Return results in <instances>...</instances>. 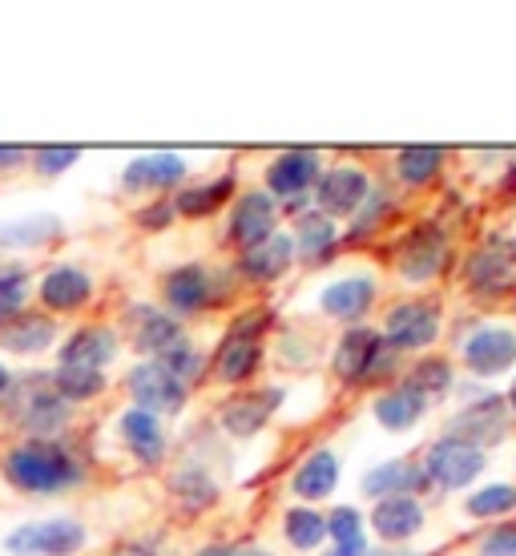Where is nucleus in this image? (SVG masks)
<instances>
[{
  "label": "nucleus",
  "instance_id": "obj_28",
  "mask_svg": "<svg viewBox=\"0 0 516 556\" xmlns=\"http://www.w3.org/2000/svg\"><path fill=\"white\" fill-rule=\"evenodd\" d=\"M61 339V323L45 311H33L28 306L21 319H13L9 327H0V351L4 355H21V359H33V355H45Z\"/></svg>",
  "mask_w": 516,
  "mask_h": 556
},
{
  "label": "nucleus",
  "instance_id": "obj_41",
  "mask_svg": "<svg viewBox=\"0 0 516 556\" xmlns=\"http://www.w3.org/2000/svg\"><path fill=\"white\" fill-rule=\"evenodd\" d=\"M81 146H37V150H28V169L37 178H61L81 162Z\"/></svg>",
  "mask_w": 516,
  "mask_h": 556
},
{
  "label": "nucleus",
  "instance_id": "obj_29",
  "mask_svg": "<svg viewBox=\"0 0 516 556\" xmlns=\"http://www.w3.org/2000/svg\"><path fill=\"white\" fill-rule=\"evenodd\" d=\"M372 532H376L383 544H404L412 541V536H419L424 532V504H419V496H391V501H376V508H372Z\"/></svg>",
  "mask_w": 516,
  "mask_h": 556
},
{
  "label": "nucleus",
  "instance_id": "obj_39",
  "mask_svg": "<svg viewBox=\"0 0 516 556\" xmlns=\"http://www.w3.org/2000/svg\"><path fill=\"white\" fill-rule=\"evenodd\" d=\"M448 153L440 146H404L395 153V178L404 186H428L444 169Z\"/></svg>",
  "mask_w": 516,
  "mask_h": 556
},
{
  "label": "nucleus",
  "instance_id": "obj_33",
  "mask_svg": "<svg viewBox=\"0 0 516 556\" xmlns=\"http://www.w3.org/2000/svg\"><path fill=\"white\" fill-rule=\"evenodd\" d=\"M65 238V223L56 214H25L0 226V251H45Z\"/></svg>",
  "mask_w": 516,
  "mask_h": 556
},
{
  "label": "nucleus",
  "instance_id": "obj_32",
  "mask_svg": "<svg viewBox=\"0 0 516 556\" xmlns=\"http://www.w3.org/2000/svg\"><path fill=\"white\" fill-rule=\"evenodd\" d=\"M166 488H169V496L178 501L181 513H190V516L206 513L210 504H218V496H223L218 480H214L202 464H194V459H190V464H181V468H174L169 480H166Z\"/></svg>",
  "mask_w": 516,
  "mask_h": 556
},
{
  "label": "nucleus",
  "instance_id": "obj_14",
  "mask_svg": "<svg viewBox=\"0 0 516 556\" xmlns=\"http://www.w3.org/2000/svg\"><path fill=\"white\" fill-rule=\"evenodd\" d=\"M484 464L489 456L480 452V447L464 444V440H436L428 452H424V472H428V484L444 488V492H461L476 480V476L484 472Z\"/></svg>",
  "mask_w": 516,
  "mask_h": 556
},
{
  "label": "nucleus",
  "instance_id": "obj_53",
  "mask_svg": "<svg viewBox=\"0 0 516 556\" xmlns=\"http://www.w3.org/2000/svg\"><path fill=\"white\" fill-rule=\"evenodd\" d=\"M508 404H513V407H516V383H513V391H508Z\"/></svg>",
  "mask_w": 516,
  "mask_h": 556
},
{
  "label": "nucleus",
  "instance_id": "obj_35",
  "mask_svg": "<svg viewBox=\"0 0 516 556\" xmlns=\"http://www.w3.org/2000/svg\"><path fill=\"white\" fill-rule=\"evenodd\" d=\"M282 536L294 553H315L327 541V513L311 508V504H294L282 513Z\"/></svg>",
  "mask_w": 516,
  "mask_h": 556
},
{
  "label": "nucleus",
  "instance_id": "obj_11",
  "mask_svg": "<svg viewBox=\"0 0 516 556\" xmlns=\"http://www.w3.org/2000/svg\"><path fill=\"white\" fill-rule=\"evenodd\" d=\"M190 181V162L174 150H154L129 157L122 169V190L146 198H174Z\"/></svg>",
  "mask_w": 516,
  "mask_h": 556
},
{
  "label": "nucleus",
  "instance_id": "obj_51",
  "mask_svg": "<svg viewBox=\"0 0 516 556\" xmlns=\"http://www.w3.org/2000/svg\"><path fill=\"white\" fill-rule=\"evenodd\" d=\"M367 556H407V553H388V548H367Z\"/></svg>",
  "mask_w": 516,
  "mask_h": 556
},
{
  "label": "nucleus",
  "instance_id": "obj_4",
  "mask_svg": "<svg viewBox=\"0 0 516 556\" xmlns=\"http://www.w3.org/2000/svg\"><path fill=\"white\" fill-rule=\"evenodd\" d=\"M400 367V355L383 343L379 327H348L339 334L336 351H331V376L343 383V388H367V383H383L388 376H395Z\"/></svg>",
  "mask_w": 516,
  "mask_h": 556
},
{
  "label": "nucleus",
  "instance_id": "obj_49",
  "mask_svg": "<svg viewBox=\"0 0 516 556\" xmlns=\"http://www.w3.org/2000/svg\"><path fill=\"white\" fill-rule=\"evenodd\" d=\"M113 556H162V544L158 541H126L113 548Z\"/></svg>",
  "mask_w": 516,
  "mask_h": 556
},
{
  "label": "nucleus",
  "instance_id": "obj_50",
  "mask_svg": "<svg viewBox=\"0 0 516 556\" xmlns=\"http://www.w3.org/2000/svg\"><path fill=\"white\" fill-rule=\"evenodd\" d=\"M13 391H16V376H13V367L0 359V404H9L13 400Z\"/></svg>",
  "mask_w": 516,
  "mask_h": 556
},
{
  "label": "nucleus",
  "instance_id": "obj_6",
  "mask_svg": "<svg viewBox=\"0 0 516 556\" xmlns=\"http://www.w3.org/2000/svg\"><path fill=\"white\" fill-rule=\"evenodd\" d=\"M279 218H282L279 202L266 194V190H238V198L226 210L218 242H223L226 251H235L238 258V254L254 251V247H263L266 238L279 235Z\"/></svg>",
  "mask_w": 516,
  "mask_h": 556
},
{
  "label": "nucleus",
  "instance_id": "obj_37",
  "mask_svg": "<svg viewBox=\"0 0 516 556\" xmlns=\"http://www.w3.org/2000/svg\"><path fill=\"white\" fill-rule=\"evenodd\" d=\"M391 210H395V202H391L388 190H379V186H372V194H367V202H363L355 214L348 218V230H343V242H367V238H376L383 226H388Z\"/></svg>",
  "mask_w": 516,
  "mask_h": 556
},
{
  "label": "nucleus",
  "instance_id": "obj_16",
  "mask_svg": "<svg viewBox=\"0 0 516 556\" xmlns=\"http://www.w3.org/2000/svg\"><path fill=\"white\" fill-rule=\"evenodd\" d=\"M367 194H372V174L363 166H355V162H336V166L323 169V178L311 198H315L319 214L339 223V218H351L367 202Z\"/></svg>",
  "mask_w": 516,
  "mask_h": 556
},
{
  "label": "nucleus",
  "instance_id": "obj_42",
  "mask_svg": "<svg viewBox=\"0 0 516 556\" xmlns=\"http://www.w3.org/2000/svg\"><path fill=\"white\" fill-rule=\"evenodd\" d=\"M516 513V488L513 484H484L468 496V516L476 520H496V516Z\"/></svg>",
  "mask_w": 516,
  "mask_h": 556
},
{
  "label": "nucleus",
  "instance_id": "obj_24",
  "mask_svg": "<svg viewBox=\"0 0 516 556\" xmlns=\"http://www.w3.org/2000/svg\"><path fill=\"white\" fill-rule=\"evenodd\" d=\"M266 367V348L251 343V339H235L223 334V343L210 351V376L218 379L223 388H247L259 379V371Z\"/></svg>",
  "mask_w": 516,
  "mask_h": 556
},
{
  "label": "nucleus",
  "instance_id": "obj_15",
  "mask_svg": "<svg viewBox=\"0 0 516 556\" xmlns=\"http://www.w3.org/2000/svg\"><path fill=\"white\" fill-rule=\"evenodd\" d=\"M122 355V331L113 323H81L73 327L61 348H56V367H93L110 371L113 359Z\"/></svg>",
  "mask_w": 516,
  "mask_h": 556
},
{
  "label": "nucleus",
  "instance_id": "obj_48",
  "mask_svg": "<svg viewBox=\"0 0 516 556\" xmlns=\"http://www.w3.org/2000/svg\"><path fill=\"white\" fill-rule=\"evenodd\" d=\"M28 169V146H0V178Z\"/></svg>",
  "mask_w": 516,
  "mask_h": 556
},
{
  "label": "nucleus",
  "instance_id": "obj_7",
  "mask_svg": "<svg viewBox=\"0 0 516 556\" xmlns=\"http://www.w3.org/2000/svg\"><path fill=\"white\" fill-rule=\"evenodd\" d=\"M89 544V529L77 516H45V520H25L4 536L9 556H77Z\"/></svg>",
  "mask_w": 516,
  "mask_h": 556
},
{
  "label": "nucleus",
  "instance_id": "obj_23",
  "mask_svg": "<svg viewBox=\"0 0 516 556\" xmlns=\"http://www.w3.org/2000/svg\"><path fill=\"white\" fill-rule=\"evenodd\" d=\"M379 299V287L372 275H348V278H336V282H327L319 291V311L327 319L343 323V327H360L367 319V311L376 306Z\"/></svg>",
  "mask_w": 516,
  "mask_h": 556
},
{
  "label": "nucleus",
  "instance_id": "obj_9",
  "mask_svg": "<svg viewBox=\"0 0 516 556\" xmlns=\"http://www.w3.org/2000/svg\"><path fill=\"white\" fill-rule=\"evenodd\" d=\"M444 331V311L436 299H404L395 303L379 323V334L395 355L407 351H428Z\"/></svg>",
  "mask_w": 516,
  "mask_h": 556
},
{
  "label": "nucleus",
  "instance_id": "obj_20",
  "mask_svg": "<svg viewBox=\"0 0 516 556\" xmlns=\"http://www.w3.org/2000/svg\"><path fill=\"white\" fill-rule=\"evenodd\" d=\"M238 198V169H223V174H210L202 181H186L178 194H174V210L186 223H206L214 214L230 210V202Z\"/></svg>",
  "mask_w": 516,
  "mask_h": 556
},
{
  "label": "nucleus",
  "instance_id": "obj_27",
  "mask_svg": "<svg viewBox=\"0 0 516 556\" xmlns=\"http://www.w3.org/2000/svg\"><path fill=\"white\" fill-rule=\"evenodd\" d=\"M363 496L367 501H391V496H419L428 492V472L416 459H383L376 468L363 472Z\"/></svg>",
  "mask_w": 516,
  "mask_h": 556
},
{
  "label": "nucleus",
  "instance_id": "obj_1",
  "mask_svg": "<svg viewBox=\"0 0 516 556\" xmlns=\"http://www.w3.org/2000/svg\"><path fill=\"white\" fill-rule=\"evenodd\" d=\"M0 472L21 496H70L89 480L85 459L65 440H16L0 452Z\"/></svg>",
  "mask_w": 516,
  "mask_h": 556
},
{
  "label": "nucleus",
  "instance_id": "obj_2",
  "mask_svg": "<svg viewBox=\"0 0 516 556\" xmlns=\"http://www.w3.org/2000/svg\"><path fill=\"white\" fill-rule=\"evenodd\" d=\"M238 278L226 266H210L202 258L169 266L158 282V303L166 306L174 319H202L210 311H223L235 299Z\"/></svg>",
  "mask_w": 516,
  "mask_h": 556
},
{
  "label": "nucleus",
  "instance_id": "obj_21",
  "mask_svg": "<svg viewBox=\"0 0 516 556\" xmlns=\"http://www.w3.org/2000/svg\"><path fill=\"white\" fill-rule=\"evenodd\" d=\"M299 266L294 258V242L287 230H279L275 238H266L263 247H254V251L238 254L235 258V278L238 282H247V287H275L279 278H287Z\"/></svg>",
  "mask_w": 516,
  "mask_h": 556
},
{
  "label": "nucleus",
  "instance_id": "obj_3",
  "mask_svg": "<svg viewBox=\"0 0 516 556\" xmlns=\"http://www.w3.org/2000/svg\"><path fill=\"white\" fill-rule=\"evenodd\" d=\"M323 169H327V162H323V153L315 146H291V150H279L266 162L263 190L279 202V210L294 223L299 214L315 210V198L311 194L319 186Z\"/></svg>",
  "mask_w": 516,
  "mask_h": 556
},
{
  "label": "nucleus",
  "instance_id": "obj_26",
  "mask_svg": "<svg viewBox=\"0 0 516 556\" xmlns=\"http://www.w3.org/2000/svg\"><path fill=\"white\" fill-rule=\"evenodd\" d=\"M516 363V334L508 327H480L464 339V367L473 376H501Z\"/></svg>",
  "mask_w": 516,
  "mask_h": 556
},
{
  "label": "nucleus",
  "instance_id": "obj_40",
  "mask_svg": "<svg viewBox=\"0 0 516 556\" xmlns=\"http://www.w3.org/2000/svg\"><path fill=\"white\" fill-rule=\"evenodd\" d=\"M158 363H162L178 383H186V388H194V383H202V379L210 376V355L198 348L190 334H186L181 343H174L166 355H158Z\"/></svg>",
  "mask_w": 516,
  "mask_h": 556
},
{
  "label": "nucleus",
  "instance_id": "obj_44",
  "mask_svg": "<svg viewBox=\"0 0 516 556\" xmlns=\"http://www.w3.org/2000/svg\"><path fill=\"white\" fill-rule=\"evenodd\" d=\"M407 383L412 388H419L428 400H436V395H448L452 391V363L448 359H419L412 371H407Z\"/></svg>",
  "mask_w": 516,
  "mask_h": 556
},
{
  "label": "nucleus",
  "instance_id": "obj_17",
  "mask_svg": "<svg viewBox=\"0 0 516 556\" xmlns=\"http://www.w3.org/2000/svg\"><path fill=\"white\" fill-rule=\"evenodd\" d=\"M282 407V388H251L230 395L218 407V428L235 440H254L259 431L275 419V412Z\"/></svg>",
  "mask_w": 516,
  "mask_h": 556
},
{
  "label": "nucleus",
  "instance_id": "obj_46",
  "mask_svg": "<svg viewBox=\"0 0 516 556\" xmlns=\"http://www.w3.org/2000/svg\"><path fill=\"white\" fill-rule=\"evenodd\" d=\"M480 556H516V525H501L480 541Z\"/></svg>",
  "mask_w": 516,
  "mask_h": 556
},
{
  "label": "nucleus",
  "instance_id": "obj_43",
  "mask_svg": "<svg viewBox=\"0 0 516 556\" xmlns=\"http://www.w3.org/2000/svg\"><path fill=\"white\" fill-rule=\"evenodd\" d=\"M270 331H275V311H270L266 303L242 306L235 319H230V327H226V334H235V339H251V343H263Z\"/></svg>",
  "mask_w": 516,
  "mask_h": 556
},
{
  "label": "nucleus",
  "instance_id": "obj_8",
  "mask_svg": "<svg viewBox=\"0 0 516 556\" xmlns=\"http://www.w3.org/2000/svg\"><path fill=\"white\" fill-rule=\"evenodd\" d=\"M33 299H37V311H45V315L70 319V315H81L85 306L98 299V278L89 275L81 263H53L41 270Z\"/></svg>",
  "mask_w": 516,
  "mask_h": 556
},
{
  "label": "nucleus",
  "instance_id": "obj_30",
  "mask_svg": "<svg viewBox=\"0 0 516 556\" xmlns=\"http://www.w3.org/2000/svg\"><path fill=\"white\" fill-rule=\"evenodd\" d=\"M428 404H432V400L404 379V383H391V388L379 391L376 404H372V416H376V424L383 431H412L419 419H424Z\"/></svg>",
  "mask_w": 516,
  "mask_h": 556
},
{
  "label": "nucleus",
  "instance_id": "obj_12",
  "mask_svg": "<svg viewBox=\"0 0 516 556\" xmlns=\"http://www.w3.org/2000/svg\"><path fill=\"white\" fill-rule=\"evenodd\" d=\"M122 327H126L129 343H134V351H138L141 359H158V355H166L174 343L186 339L181 319H174L162 303H126Z\"/></svg>",
  "mask_w": 516,
  "mask_h": 556
},
{
  "label": "nucleus",
  "instance_id": "obj_18",
  "mask_svg": "<svg viewBox=\"0 0 516 556\" xmlns=\"http://www.w3.org/2000/svg\"><path fill=\"white\" fill-rule=\"evenodd\" d=\"M468 391H473V404L461 407L456 416L448 419V435L484 452L489 444H501L504 440V400L480 388H468Z\"/></svg>",
  "mask_w": 516,
  "mask_h": 556
},
{
  "label": "nucleus",
  "instance_id": "obj_38",
  "mask_svg": "<svg viewBox=\"0 0 516 556\" xmlns=\"http://www.w3.org/2000/svg\"><path fill=\"white\" fill-rule=\"evenodd\" d=\"M327 541H331V548H343L351 556H367V520L360 508H351V504L331 508L327 513Z\"/></svg>",
  "mask_w": 516,
  "mask_h": 556
},
{
  "label": "nucleus",
  "instance_id": "obj_45",
  "mask_svg": "<svg viewBox=\"0 0 516 556\" xmlns=\"http://www.w3.org/2000/svg\"><path fill=\"white\" fill-rule=\"evenodd\" d=\"M174 223H178L174 198H146V202L134 210V226H138L141 235H166Z\"/></svg>",
  "mask_w": 516,
  "mask_h": 556
},
{
  "label": "nucleus",
  "instance_id": "obj_25",
  "mask_svg": "<svg viewBox=\"0 0 516 556\" xmlns=\"http://www.w3.org/2000/svg\"><path fill=\"white\" fill-rule=\"evenodd\" d=\"M291 242H294V258L299 266H327L336 258L339 242H343V230H339L336 218H327L319 210H307L291 223Z\"/></svg>",
  "mask_w": 516,
  "mask_h": 556
},
{
  "label": "nucleus",
  "instance_id": "obj_52",
  "mask_svg": "<svg viewBox=\"0 0 516 556\" xmlns=\"http://www.w3.org/2000/svg\"><path fill=\"white\" fill-rule=\"evenodd\" d=\"M319 556H351V553H343V548H327V553H319Z\"/></svg>",
  "mask_w": 516,
  "mask_h": 556
},
{
  "label": "nucleus",
  "instance_id": "obj_31",
  "mask_svg": "<svg viewBox=\"0 0 516 556\" xmlns=\"http://www.w3.org/2000/svg\"><path fill=\"white\" fill-rule=\"evenodd\" d=\"M291 496L303 504H319L327 501L339 488V456L331 447H315L299 468L291 472Z\"/></svg>",
  "mask_w": 516,
  "mask_h": 556
},
{
  "label": "nucleus",
  "instance_id": "obj_13",
  "mask_svg": "<svg viewBox=\"0 0 516 556\" xmlns=\"http://www.w3.org/2000/svg\"><path fill=\"white\" fill-rule=\"evenodd\" d=\"M448 254H452V247H448L444 230L436 223H419L395 242V270L407 282H428L448 266Z\"/></svg>",
  "mask_w": 516,
  "mask_h": 556
},
{
  "label": "nucleus",
  "instance_id": "obj_22",
  "mask_svg": "<svg viewBox=\"0 0 516 556\" xmlns=\"http://www.w3.org/2000/svg\"><path fill=\"white\" fill-rule=\"evenodd\" d=\"M117 435H122V444L129 447V456L138 459L141 468H162L169 456V431L166 424L150 412H141V407H122L117 412Z\"/></svg>",
  "mask_w": 516,
  "mask_h": 556
},
{
  "label": "nucleus",
  "instance_id": "obj_5",
  "mask_svg": "<svg viewBox=\"0 0 516 556\" xmlns=\"http://www.w3.org/2000/svg\"><path fill=\"white\" fill-rule=\"evenodd\" d=\"M13 424L21 431V440H61L73 428L77 407L65 404L53 391L49 376L33 379L25 391H13Z\"/></svg>",
  "mask_w": 516,
  "mask_h": 556
},
{
  "label": "nucleus",
  "instance_id": "obj_47",
  "mask_svg": "<svg viewBox=\"0 0 516 556\" xmlns=\"http://www.w3.org/2000/svg\"><path fill=\"white\" fill-rule=\"evenodd\" d=\"M194 556H275V553H270V548H263V544L218 541V544H206V548H198Z\"/></svg>",
  "mask_w": 516,
  "mask_h": 556
},
{
  "label": "nucleus",
  "instance_id": "obj_34",
  "mask_svg": "<svg viewBox=\"0 0 516 556\" xmlns=\"http://www.w3.org/2000/svg\"><path fill=\"white\" fill-rule=\"evenodd\" d=\"M49 383H53L56 395L73 407L93 404V400H101V395L110 391V376H105V371H93V367H56L53 363Z\"/></svg>",
  "mask_w": 516,
  "mask_h": 556
},
{
  "label": "nucleus",
  "instance_id": "obj_19",
  "mask_svg": "<svg viewBox=\"0 0 516 556\" xmlns=\"http://www.w3.org/2000/svg\"><path fill=\"white\" fill-rule=\"evenodd\" d=\"M516 278V242L513 238H489L480 251L464 266V282L473 287L480 299H492L513 287Z\"/></svg>",
  "mask_w": 516,
  "mask_h": 556
},
{
  "label": "nucleus",
  "instance_id": "obj_10",
  "mask_svg": "<svg viewBox=\"0 0 516 556\" xmlns=\"http://www.w3.org/2000/svg\"><path fill=\"white\" fill-rule=\"evenodd\" d=\"M126 391H129V404L141 407V412H150V416H158V419H174L190 404V388L178 383L158 359L134 363L126 371Z\"/></svg>",
  "mask_w": 516,
  "mask_h": 556
},
{
  "label": "nucleus",
  "instance_id": "obj_36",
  "mask_svg": "<svg viewBox=\"0 0 516 556\" xmlns=\"http://www.w3.org/2000/svg\"><path fill=\"white\" fill-rule=\"evenodd\" d=\"M33 270L25 263H0V327L21 319L33 303Z\"/></svg>",
  "mask_w": 516,
  "mask_h": 556
}]
</instances>
